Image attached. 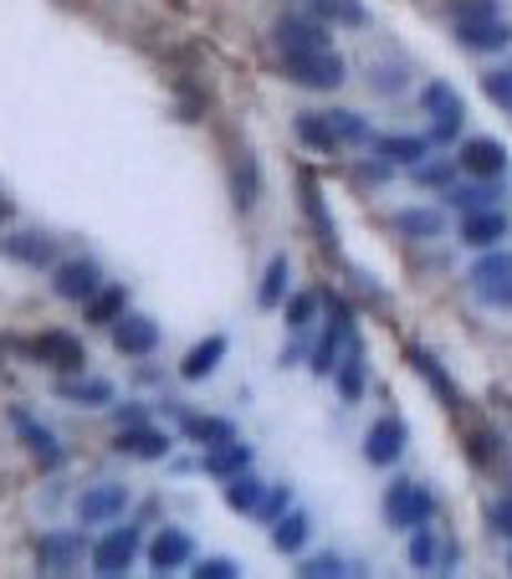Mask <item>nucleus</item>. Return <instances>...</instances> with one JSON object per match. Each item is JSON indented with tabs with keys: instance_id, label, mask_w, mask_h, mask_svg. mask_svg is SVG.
Listing matches in <instances>:
<instances>
[{
	"instance_id": "nucleus-31",
	"label": "nucleus",
	"mask_w": 512,
	"mask_h": 579,
	"mask_svg": "<svg viewBox=\"0 0 512 579\" xmlns=\"http://www.w3.org/2000/svg\"><path fill=\"white\" fill-rule=\"evenodd\" d=\"M283 287H287V256H272L267 277H262V308H277V303H283Z\"/></svg>"
},
{
	"instance_id": "nucleus-3",
	"label": "nucleus",
	"mask_w": 512,
	"mask_h": 579,
	"mask_svg": "<svg viewBox=\"0 0 512 579\" xmlns=\"http://www.w3.org/2000/svg\"><path fill=\"white\" fill-rule=\"evenodd\" d=\"M287 78H293L297 88H318V93H328V88L344 82V57H338L334 47H328V52L287 57Z\"/></svg>"
},
{
	"instance_id": "nucleus-1",
	"label": "nucleus",
	"mask_w": 512,
	"mask_h": 579,
	"mask_svg": "<svg viewBox=\"0 0 512 579\" xmlns=\"http://www.w3.org/2000/svg\"><path fill=\"white\" fill-rule=\"evenodd\" d=\"M436 498L420 482H390L385 487V524L400 528V534H416V528L431 524Z\"/></svg>"
},
{
	"instance_id": "nucleus-20",
	"label": "nucleus",
	"mask_w": 512,
	"mask_h": 579,
	"mask_svg": "<svg viewBox=\"0 0 512 579\" xmlns=\"http://www.w3.org/2000/svg\"><path fill=\"white\" fill-rule=\"evenodd\" d=\"M262 498H267V487L252 477V467L236 471V477H226V508L231 512H256L262 508Z\"/></svg>"
},
{
	"instance_id": "nucleus-17",
	"label": "nucleus",
	"mask_w": 512,
	"mask_h": 579,
	"mask_svg": "<svg viewBox=\"0 0 512 579\" xmlns=\"http://www.w3.org/2000/svg\"><path fill=\"white\" fill-rule=\"evenodd\" d=\"M11 420H16V431L27 436L31 457H37L41 467H62V451H57V436H52V431H41V426L27 416V410H11Z\"/></svg>"
},
{
	"instance_id": "nucleus-4",
	"label": "nucleus",
	"mask_w": 512,
	"mask_h": 579,
	"mask_svg": "<svg viewBox=\"0 0 512 579\" xmlns=\"http://www.w3.org/2000/svg\"><path fill=\"white\" fill-rule=\"evenodd\" d=\"M52 287H57V297H62V303H93V297L103 293V277H98L93 262L72 256V262H57Z\"/></svg>"
},
{
	"instance_id": "nucleus-6",
	"label": "nucleus",
	"mask_w": 512,
	"mask_h": 579,
	"mask_svg": "<svg viewBox=\"0 0 512 579\" xmlns=\"http://www.w3.org/2000/svg\"><path fill=\"white\" fill-rule=\"evenodd\" d=\"M277 47H283V57L328 52V31L318 27V21H303V16H283V21H277Z\"/></svg>"
},
{
	"instance_id": "nucleus-21",
	"label": "nucleus",
	"mask_w": 512,
	"mask_h": 579,
	"mask_svg": "<svg viewBox=\"0 0 512 579\" xmlns=\"http://www.w3.org/2000/svg\"><path fill=\"white\" fill-rule=\"evenodd\" d=\"M185 436L216 451V446L236 441V426H231V420H216V416H185Z\"/></svg>"
},
{
	"instance_id": "nucleus-43",
	"label": "nucleus",
	"mask_w": 512,
	"mask_h": 579,
	"mask_svg": "<svg viewBox=\"0 0 512 579\" xmlns=\"http://www.w3.org/2000/svg\"><path fill=\"white\" fill-rule=\"evenodd\" d=\"M410 559H416L420 569H431L436 553H431V539H426V528H416V539H410Z\"/></svg>"
},
{
	"instance_id": "nucleus-22",
	"label": "nucleus",
	"mask_w": 512,
	"mask_h": 579,
	"mask_svg": "<svg viewBox=\"0 0 512 579\" xmlns=\"http://www.w3.org/2000/svg\"><path fill=\"white\" fill-rule=\"evenodd\" d=\"M349 338V313H344V303H334V328H328V338L318 344V354H313V369L318 375H328V369H338V344Z\"/></svg>"
},
{
	"instance_id": "nucleus-37",
	"label": "nucleus",
	"mask_w": 512,
	"mask_h": 579,
	"mask_svg": "<svg viewBox=\"0 0 512 579\" xmlns=\"http://www.w3.org/2000/svg\"><path fill=\"white\" fill-rule=\"evenodd\" d=\"M420 103H426V109H431V113H446V109H457L461 98L451 93V88H446V82H431V88H426V93H420Z\"/></svg>"
},
{
	"instance_id": "nucleus-35",
	"label": "nucleus",
	"mask_w": 512,
	"mask_h": 579,
	"mask_svg": "<svg viewBox=\"0 0 512 579\" xmlns=\"http://www.w3.org/2000/svg\"><path fill=\"white\" fill-rule=\"evenodd\" d=\"M482 93L498 103V109H512V72H492V78H482Z\"/></svg>"
},
{
	"instance_id": "nucleus-9",
	"label": "nucleus",
	"mask_w": 512,
	"mask_h": 579,
	"mask_svg": "<svg viewBox=\"0 0 512 579\" xmlns=\"http://www.w3.org/2000/svg\"><path fill=\"white\" fill-rule=\"evenodd\" d=\"M461 170L477 180H498L502 170H508V149H502L498 139H467V144H461Z\"/></svg>"
},
{
	"instance_id": "nucleus-14",
	"label": "nucleus",
	"mask_w": 512,
	"mask_h": 579,
	"mask_svg": "<svg viewBox=\"0 0 512 579\" xmlns=\"http://www.w3.org/2000/svg\"><path fill=\"white\" fill-rule=\"evenodd\" d=\"M190 534L185 528H160V534H154V544H149V565L160 569H180V565H190Z\"/></svg>"
},
{
	"instance_id": "nucleus-40",
	"label": "nucleus",
	"mask_w": 512,
	"mask_h": 579,
	"mask_svg": "<svg viewBox=\"0 0 512 579\" xmlns=\"http://www.w3.org/2000/svg\"><path fill=\"white\" fill-rule=\"evenodd\" d=\"M461 119H467V113H461V103H457V109H446V113H436V139H441V144H451V139L461 134Z\"/></svg>"
},
{
	"instance_id": "nucleus-2",
	"label": "nucleus",
	"mask_w": 512,
	"mask_h": 579,
	"mask_svg": "<svg viewBox=\"0 0 512 579\" xmlns=\"http://www.w3.org/2000/svg\"><path fill=\"white\" fill-rule=\"evenodd\" d=\"M472 287L482 293V303H492V308H512V252L487 246L472 267Z\"/></svg>"
},
{
	"instance_id": "nucleus-26",
	"label": "nucleus",
	"mask_w": 512,
	"mask_h": 579,
	"mask_svg": "<svg viewBox=\"0 0 512 579\" xmlns=\"http://www.w3.org/2000/svg\"><path fill=\"white\" fill-rule=\"evenodd\" d=\"M57 395H62V400H78V405H113L109 379H62Z\"/></svg>"
},
{
	"instance_id": "nucleus-8",
	"label": "nucleus",
	"mask_w": 512,
	"mask_h": 579,
	"mask_svg": "<svg viewBox=\"0 0 512 579\" xmlns=\"http://www.w3.org/2000/svg\"><path fill=\"white\" fill-rule=\"evenodd\" d=\"M154 344H160V328H154V318H144V313H123L119 324H113V349L119 354L144 359V354H154Z\"/></svg>"
},
{
	"instance_id": "nucleus-7",
	"label": "nucleus",
	"mask_w": 512,
	"mask_h": 579,
	"mask_svg": "<svg viewBox=\"0 0 512 579\" xmlns=\"http://www.w3.org/2000/svg\"><path fill=\"white\" fill-rule=\"evenodd\" d=\"M134 553H139V534L134 528H113L109 539L93 549V569L98 575H129V565H134Z\"/></svg>"
},
{
	"instance_id": "nucleus-11",
	"label": "nucleus",
	"mask_w": 512,
	"mask_h": 579,
	"mask_svg": "<svg viewBox=\"0 0 512 579\" xmlns=\"http://www.w3.org/2000/svg\"><path fill=\"white\" fill-rule=\"evenodd\" d=\"M31 349H37L41 364H52V369H82V364H88V349H82V344H78L72 334H62V328L41 334L37 344H31Z\"/></svg>"
},
{
	"instance_id": "nucleus-42",
	"label": "nucleus",
	"mask_w": 512,
	"mask_h": 579,
	"mask_svg": "<svg viewBox=\"0 0 512 579\" xmlns=\"http://www.w3.org/2000/svg\"><path fill=\"white\" fill-rule=\"evenodd\" d=\"M283 502H287V487H272V492H267V498H262V508H256V512L277 524V518H283Z\"/></svg>"
},
{
	"instance_id": "nucleus-41",
	"label": "nucleus",
	"mask_w": 512,
	"mask_h": 579,
	"mask_svg": "<svg viewBox=\"0 0 512 579\" xmlns=\"http://www.w3.org/2000/svg\"><path fill=\"white\" fill-rule=\"evenodd\" d=\"M313 308H318V297H293V308H287V324L293 328H308V318H313Z\"/></svg>"
},
{
	"instance_id": "nucleus-25",
	"label": "nucleus",
	"mask_w": 512,
	"mask_h": 579,
	"mask_svg": "<svg viewBox=\"0 0 512 579\" xmlns=\"http://www.w3.org/2000/svg\"><path fill=\"white\" fill-rule=\"evenodd\" d=\"M297 134H303V144H313V149H338L344 139H338V129L328 123V113H297Z\"/></svg>"
},
{
	"instance_id": "nucleus-5",
	"label": "nucleus",
	"mask_w": 512,
	"mask_h": 579,
	"mask_svg": "<svg viewBox=\"0 0 512 579\" xmlns=\"http://www.w3.org/2000/svg\"><path fill=\"white\" fill-rule=\"evenodd\" d=\"M129 508V487L123 482H98L78 498V524H113Z\"/></svg>"
},
{
	"instance_id": "nucleus-19",
	"label": "nucleus",
	"mask_w": 512,
	"mask_h": 579,
	"mask_svg": "<svg viewBox=\"0 0 512 579\" xmlns=\"http://www.w3.org/2000/svg\"><path fill=\"white\" fill-rule=\"evenodd\" d=\"M226 359V338L211 334L205 344H195V349L185 354V364H180V375L185 379H205V375H216V364Z\"/></svg>"
},
{
	"instance_id": "nucleus-36",
	"label": "nucleus",
	"mask_w": 512,
	"mask_h": 579,
	"mask_svg": "<svg viewBox=\"0 0 512 579\" xmlns=\"http://www.w3.org/2000/svg\"><path fill=\"white\" fill-rule=\"evenodd\" d=\"M482 16H498V0H457L451 6V21H482Z\"/></svg>"
},
{
	"instance_id": "nucleus-15",
	"label": "nucleus",
	"mask_w": 512,
	"mask_h": 579,
	"mask_svg": "<svg viewBox=\"0 0 512 579\" xmlns=\"http://www.w3.org/2000/svg\"><path fill=\"white\" fill-rule=\"evenodd\" d=\"M0 252L16 256V262H27V267H52L57 246L47 242L41 231H16V236H6V242H0Z\"/></svg>"
},
{
	"instance_id": "nucleus-46",
	"label": "nucleus",
	"mask_w": 512,
	"mask_h": 579,
	"mask_svg": "<svg viewBox=\"0 0 512 579\" xmlns=\"http://www.w3.org/2000/svg\"><path fill=\"white\" fill-rule=\"evenodd\" d=\"M119 426H123V431H129V426H144V410H139V405H123V410H119Z\"/></svg>"
},
{
	"instance_id": "nucleus-33",
	"label": "nucleus",
	"mask_w": 512,
	"mask_h": 579,
	"mask_svg": "<svg viewBox=\"0 0 512 579\" xmlns=\"http://www.w3.org/2000/svg\"><path fill=\"white\" fill-rule=\"evenodd\" d=\"M328 123L338 129V139H344V144H365V139H369V129L359 123V113H349V109H334V113H328Z\"/></svg>"
},
{
	"instance_id": "nucleus-27",
	"label": "nucleus",
	"mask_w": 512,
	"mask_h": 579,
	"mask_svg": "<svg viewBox=\"0 0 512 579\" xmlns=\"http://www.w3.org/2000/svg\"><path fill=\"white\" fill-rule=\"evenodd\" d=\"M123 303H129V293H123V287H103V293L88 303V318H93V324H119Z\"/></svg>"
},
{
	"instance_id": "nucleus-34",
	"label": "nucleus",
	"mask_w": 512,
	"mask_h": 579,
	"mask_svg": "<svg viewBox=\"0 0 512 579\" xmlns=\"http://www.w3.org/2000/svg\"><path fill=\"white\" fill-rule=\"evenodd\" d=\"M498 201V190L492 185H477V190H451V205H461V211H467V216H472V211H487V205Z\"/></svg>"
},
{
	"instance_id": "nucleus-44",
	"label": "nucleus",
	"mask_w": 512,
	"mask_h": 579,
	"mask_svg": "<svg viewBox=\"0 0 512 579\" xmlns=\"http://www.w3.org/2000/svg\"><path fill=\"white\" fill-rule=\"evenodd\" d=\"M195 575L201 579H236V565H231V559H205Z\"/></svg>"
},
{
	"instance_id": "nucleus-38",
	"label": "nucleus",
	"mask_w": 512,
	"mask_h": 579,
	"mask_svg": "<svg viewBox=\"0 0 512 579\" xmlns=\"http://www.w3.org/2000/svg\"><path fill=\"white\" fill-rule=\"evenodd\" d=\"M297 575H308V579H338V575H344V565H338L334 553H318V559H308V565L297 569Z\"/></svg>"
},
{
	"instance_id": "nucleus-45",
	"label": "nucleus",
	"mask_w": 512,
	"mask_h": 579,
	"mask_svg": "<svg viewBox=\"0 0 512 579\" xmlns=\"http://www.w3.org/2000/svg\"><path fill=\"white\" fill-rule=\"evenodd\" d=\"M420 185H451V164H426V170H416Z\"/></svg>"
},
{
	"instance_id": "nucleus-32",
	"label": "nucleus",
	"mask_w": 512,
	"mask_h": 579,
	"mask_svg": "<svg viewBox=\"0 0 512 579\" xmlns=\"http://www.w3.org/2000/svg\"><path fill=\"white\" fill-rule=\"evenodd\" d=\"M441 226H446V221L436 216V211H405V216H400L405 236H441Z\"/></svg>"
},
{
	"instance_id": "nucleus-24",
	"label": "nucleus",
	"mask_w": 512,
	"mask_h": 579,
	"mask_svg": "<svg viewBox=\"0 0 512 579\" xmlns=\"http://www.w3.org/2000/svg\"><path fill=\"white\" fill-rule=\"evenodd\" d=\"M308 544V518L303 512H283L277 524H272V549L277 553H297Z\"/></svg>"
},
{
	"instance_id": "nucleus-16",
	"label": "nucleus",
	"mask_w": 512,
	"mask_h": 579,
	"mask_svg": "<svg viewBox=\"0 0 512 579\" xmlns=\"http://www.w3.org/2000/svg\"><path fill=\"white\" fill-rule=\"evenodd\" d=\"M119 451H129L139 461H160L170 451V436L154 431V426H129V431H119Z\"/></svg>"
},
{
	"instance_id": "nucleus-39",
	"label": "nucleus",
	"mask_w": 512,
	"mask_h": 579,
	"mask_svg": "<svg viewBox=\"0 0 512 579\" xmlns=\"http://www.w3.org/2000/svg\"><path fill=\"white\" fill-rule=\"evenodd\" d=\"M487 524H492V534L512 539V498H498V502H492V508H487Z\"/></svg>"
},
{
	"instance_id": "nucleus-12",
	"label": "nucleus",
	"mask_w": 512,
	"mask_h": 579,
	"mask_svg": "<svg viewBox=\"0 0 512 579\" xmlns=\"http://www.w3.org/2000/svg\"><path fill=\"white\" fill-rule=\"evenodd\" d=\"M400 451H405V426H400V420H395V416L375 420L369 436H365V457L375 461V467H390V461H400Z\"/></svg>"
},
{
	"instance_id": "nucleus-13",
	"label": "nucleus",
	"mask_w": 512,
	"mask_h": 579,
	"mask_svg": "<svg viewBox=\"0 0 512 579\" xmlns=\"http://www.w3.org/2000/svg\"><path fill=\"white\" fill-rule=\"evenodd\" d=\"M502 236H508V216H502L498 205H487V211H472V216L461 221V242L477 246V252H487V246H498Z\"/></svg>"
},
{
	"instance_id": "nucleus-10",
	"label": "nucleus",
	"mask_w": 512,
	"mask_h": 579,
	"mask_svg": "<svg viewBox=\"0 0 512 579\" xmlns=\"http://www.w3.org/2000/svg\"><path fill=\"white\" fill-rule=\"evenodd\" d=\"M457 37H461V47H472V52H502L512 41V27L502 16H482V21H457Z\"/></svg>"
},
{
	"instance_id": "nucleus-47",
	"label": "nucleus",
	"mask_w": 512,
	"mask_h": 579,
	"mask_svg": "<svg viewBox=\"0 0 512 579\" xmlns=\"http://www.w3.org/2000/svg\"><path fill=\"white\" fill-rule=\"evenodd\" d=\"M6 211H11V205H6V201H0V221H6Z\"/></svg>"
},
{
	"instance_id": "nucleus-28",
	"label": "nucleus",
	"mask_w": 512,
	"mask_h": 579,
	"mask_svg": "<svg viewBox=\"0 0 512 579\" xmlns=\"http://www.w3.org/2000/svg\"><path fill=\"white\" fill-rule=\"evenodd\" d=\"M379 154L385 160H395V164H420L426 160V139H405V134H395V139H379Z\"/></svg>"
},
{
	"instance_id": "nucleus-18",
	"label": "nucleus",
	"mask_w": 512,
	"mask_h": 579,
	"mask_svg": "<svg viewBox=\"0 0 512 579\" xmlns=\"http://www.w3.org/2000/svg\"><path fill=\"white\" fill-rule=\"evenodd\" d=\"M78 559H82V534H47V539H41V569L62 575V569H72Z\"/></svg>"
},
{
	"instance_id": "nucleus-30",
	"label": "nucleus",
	"mask_w": 512,
	"mask_h": 579,
	"mask_svg": "<svg viewBox=\"0 0 512 579\" xmlns=\"http://www.w3.org/2000/svg\"><path fill=\"white\" fill-rule=\"evenodd\" d=\"M236 205H242V211H252L256 205V160H252V149L236 154Z\"/></svg>"
},
{
	"instance_id": "nucleus-29",
	"label": "nucleus",
	"mask_w": 512,
	"mask_h": 579,
	"mask_svg": "<svg viewBox=\"0 0 512 579\" xmlns=\"http://www.w3.org/2000/svg\"><path fill=\"white\" fill-rule=\"evenodd\" d=\"M338 390H344V400L365 395V359H359V349H349V359L338 364Z\"/></svg>"
},
{
	"instance_id": "nucleus-23",
	"label": "nucleus",
	"mask_w": 512,
	"mask_h": 579,
	"mask_svg": "<svg viewBox=\"0 0 512 579\" xmlns=\"http://www.w3.org/2000/svg\"><path fill=\"white\" fill-rule=\"evenodd\" d=\"M246 467H252V446H242V441H226L205 457V471H211V477H236V471H246Z\"/></svg>"
}]
</instances>
